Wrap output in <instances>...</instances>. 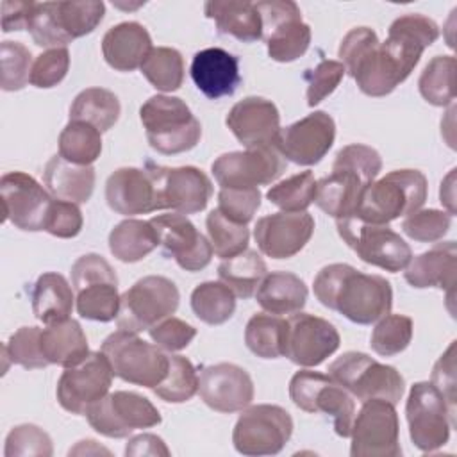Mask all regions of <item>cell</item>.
<instances>
[{"label":"cell","mask_w":457,"mask_h":457,"mask_svg":"<svg viewBox=\"0 0 457 457\" xmlns=\"http://www.w3.org/2000/svg\"><path fill=\"white\" fill-rule=\"evenodd\" d=\"M93 430L105 437L120 439L136 428H150L162 421L159 409L134 391H114L95 402L84 414Z\"/></svg>","instance_id":"obj_14"},{"label":"cell","mask_w":457,"mask_h":457,"mask_svg":"<svg viewBox=\"0 0 457 457\" xmlns=\"http://www.w3.org/2000/svg\"><path fill=\"white\" fill-rule=\"evenodd\" d=\"M112 377L107 357L102 352H91L80 364L64 368L57 380V402L71 414H86L95 402L109 393Z\"/></svg>","instance_id":"obj_18"},{"label":"cell","mask_w":457,"mask_h":457,"mask_svg":"<svg viewBox=\"0 0 457 457\" xmlns=\"http://www.w3.org/2000/svg\"><path fill=\"white\" fill-rule=\"evenodd\" d=\"M105 200L111 211L121 216L159 211L155 184L146 168L123 166L114 170L105 182Z\"/></svg>","instance_id":"obj_27"},{"label":"cell","mask_w":457,"mask_h":457,"mask_svg":"<svg viewBox=\"0 0 457 457\" xmlns=\"http://www.w3.org/2000/svg\"><path fill=\"white\" fill-rule=\"evenodd\" d=\"M105 14V4L84 2H36L27 30L43 48H64L77 37L91 34Z\"/></svg>","instance_id":"obj_4"},{"label":"cell","mask_w":457,"mask_h":457,"mask_svg":"<svg viewBox=\"0 0 457 457\" xmlns=\"http://www.w3.org/2000/svg\"><path fill=\"white\" fill-rule=\"evenodd\" d=\"M366 186L368 182L357 173L332 168L330 175L316 182L314 204L334 220L353 218Z\"/></svg>","instance_id":"obj_31"},{"label":"cell","mask_w":457,"mask_h":457,"mask_svg":"<svg viewBox=\"0 0 457 457\" xmlns=\"http://www.w3.org/2000/svg\"><path fill=\"white\" fill-rule=\"evenodd\" d=\"M268 275L264 259L255 250H245L234 257L223 259L218 266V277L236 296L250 298L255 295L262 278Z\"/></svg>","instance_id":"obj_39"},{"label":"cell","mask_w":457,"mask_h":457,"mask_svg":"<svg viewBox=\"0 0 457 457\" xmlns=\"http://www.w3.org/2000/svg\"><path fill=\"white\" fill-rule=\"evenodd\" d=\"M95 168L73 164L59 154L50 157L43 171V182L48 193L57 200L86 204L95 189Z\"/></svg>","instance_id":"obj_32"},{"label":"cell","mask_w":457,"mask_h":457,"mask_svg":"<svg viewBox=\"0 0 457 457\" xmlns=\"http://www.w3.org/2000/svg\"><path fill=\"white\" fill-rule=\"evenodd\" d=\"M189 71L198 91L211 100L234 95L241 82L239 59L218 46L196 52Z\"/></svg>","instance_id":"obj_28"},{"label":"cell","mask_w":457,"mask_h":457,"mask_svg":"<svg viewBox=\"0 0 457 457\" xmlns=\"http://www.w3.org/2000/svg\"><path fill=\"white\" fill-rule=\"evenodd\" d=\"M82 225H84V218L79 204L57 200V198L52 200L46 223H45V230L48 234L61 239H70L80 234Z\"/></svg>","instance_id":"obj_58"},{"label":"cell","mask_w":457,"mask_h":457,"mask_svg":"<svg viewBox=\"0 0 457 457\" xmlns=\"http://www.w3.org/2000/svg\"><path fill=\"white\" fill-rule=\"evenodd\" d=\"M191 309L200 321L207 325H223L236 311V295L221 280H207L193 289Z\"/></svg>","instance_id":"obj_41"},{"label":"cell","mask_w":457,"mask_h":457,"mask_svg":"<svg viewBox=\"0 0 457 457\" xmlns=\"http://www.w3.org/2000/svg\"><path fill=\"white\" fill-rule=\"evenodd\" d=\"M291 436V414L280 405L259 403L241 411L232 430V443L241 455H277L284 450Z\"/></svg>","instance_id":"obj_11"},{"label":"cell","mask_w":457,"mask_h":457,"mask_svg":"<svg viewBox=\"0 0 457 457\" xmlns=\"http://www.w3.org/2000/svg\"><path fill=\"white\" fill-rule=\"evenodd\" d=\"M339 345V332L328 320L309 312L289 316L284 357L293 364L302 368L320 366L327 357L336 353Z\"/></svg>","instance_id":"obj_23"},{"label":"cell","mask_w":457,"mask_h":457,"mask_svg":"<svg viewBox=\"0 0 457 457\" xmlns=\"http://www.w3.org/2000/svg\"><path fill=\"white\" fill-rule=\"evenodd\" d=\"M36 2H20V0H5L2 2V30H23L29 25L30 12Z\"/></svg>","instance_id":"obj_61"},{"label":"cell","mask_w":457,"mask_h":457,"mask_svg":"<svg viewBox=\"0 0 457 457\" xmlns=\"http://www.w3.org/2000/svg\"><path fill=\"white\" fill-rule=\"evenodd\" d=\"M209 243L216 257L228 259L248 248L250 230L246 225H239L227 216H223L218 209H212L205 218Z\"/></svg>","instance_id":"obj_45"},{"label":"cell","mask_w":457,"mask_h":457,"mask_svg":"<svg viewBox=\"0 0 457 457\" xmlns=\"http://www.w3.org/2000/svg\"><path fill=\"white\" fill-rule=\"evenodd\" d=\"M41 346L48 364L62 368L77 366L91 353L87 337L80 323L73 318L41 328Z\"/></svg>","instance_id":"obj_35"},{"label":"cell","mask_w":457,"mask_h":457,"mask_svg":"<svg viewBox=\"0 0 457 457\" xmlns=\"http://www.w3.org/2000/svg\"><path fill=\"white\" fill-rule=\"evenodd\" d=\"M70 70L68 48H50L39 54L30 70V84L39 89H48L62 82Z\"/></svg>","instance_id":"obj_56"},{"label":"cell","mask_w":457,"mask_h":457,"mask_svg":"<svg viewBox=\"0 0 457 457\" xmlns=\"http://www.w3.org/2000/svg\"><path fill=\"white\" fill-rule=\"evenodd\" d=\"M455 77V57L453 55H436L428 61L418 79L420 95L436 107H446L453 102Z\"/></svg>","instance_id":"obj_43"},{"label":"cell","mask_w":457,"mask_h":457,"mask_svg":"<svg viewBox=\"0 0 457 457\" xmlns=\"http://www.w3.org/2000/svg\"><path fill=\"white\" fill-rule=\"evenodd\" d=\"M334 139V118L325 111H314L280 129L275 139V148L286 161L300 166H314L328 154Z\"/></svg>","instance_id":"obj_21"},{"label":"cell","mask_w":457,"mask_h":457,"mask_svg":"<svg viewBox=\"0 0 457 457\" xmlns=\"http://www.w3.org/2000/svg\"><path fill=\"white\" fill-rule=\"evenodd\" d=\"M102 154V132L86 121L70 120L59 134V155L73 164L91 166Z\"/></svg>","instance_id":"obj_42"},{"label":"cell","mask_w":457,"mask_h":457,"mask_svg":"<svg viewBox=\"0 0 457 457\" xmlns=\"http://www.w3.org/2000/svg\"><path fill=\"white\" fill-rule=\"evenodd\" d=\"M262 20V39L268 55L277 62H293L311 45V27L302 20L293 0H264L255 4Z\"/></svg>","instance_id":"obj_16"},{"label":"cell","mask_w":457,"mask_h":457,"mask_svg":"<svg viewBox=\"0 0 457 457\" xmlns=\"http://www.w3.org/2000/svg\"><path fill=\"white\" fill-rule=\"evenodd\" d=\"M327 371L359 402L380 398L396 405L405 391V380L395 366L382 364L364 352H345Z\"/></svg>","instance_id":"obj_6"},{"label":"cell","mask_w":457,"mask_h":457,"mask_svg":"<svg viewBox=\"0 0 457 457\" xmlns=\"http://www.w3.org/2000/svg\"><path fill=\"white\" fill-rule=\"evenodd\" d=\"M403 277L416 289L437 287L452 293L457 277L455 241L437 243L430 250L412 257L403 271Z\"/></svg>","instance_id":"obj_30"},{"label":"cell","mask_w":457,"mask_h":457,"mask_svg":"<svg viewBox=\"0 0 457 457\" xmlns=\"http://www.w3.org/2000/svg\"><path fill=\"white\" fill-rule=\"evenodd\" d=\"M198 395L218 412H237L253 400V380L248 371L232 362L204 366L198 377Z\"/></svg>","instance_id":"obj_25"},{"label":"cell","mask_w":457,"mask_h":457,"mask_svg":"<svg viewBox=\"0 0 457 457\" xmlns=\"http://www.w3.org/2000/svg\"><path fill=\"white\" fill-rule=\"evenodd\" d=\"M234 137L246 148L275 146L280 130V112L264 96H246L232 105L225 118Z\"/></svg>","instance_id":"obj_26"},{"label":"cell","mask_w":457,"mask_h":457,"mask_svg":"<svg viewBox=\"0 0 457 457\" xmlns=\"http://www.w3.org/2000/svg\"><path fill=\"white\" fill-rule=\"evenodd\" d=\"M316 182L318 180L314 179L312 171H300L271 186L266 193V198L270 204L286 212L307 211L316 196Z\"/></svg>","instance_id":"obj_46"},{"label":"cell","mask_w":457,"mask_h":457,"mask_svg":"<svg viewBox=\"0 0 457 457\" xmlns=\"http://www.w3.org/2000/svg\"><path fill=\"white\" fill-rule=\"evenodd\" d=\"M312 291L321 305L357 325L377 323L393 307L389 280L362 273L345 262L323 266L314 277Z\"/></svg>","instance_id":"obj_2"},{"label":"cell","mask_w":457,"mask_h":457,"mask_svg":"<svg viewBox=\"0 0 457 457\" xmlns=\"http://www.w3.org/2000/svg\"><path fill=\"white\" fill-rule=\"evenodd\" d=\"M287 320L270 314H253L245 328V343L248 350L261 359H278L286 355Z\"/></svg>","instance_id":"obj_40"},{"label":"cell","mask_w":457,"mask_h":457,"mask_svg":"<svg viewBox=\"0 0 457 457\" xmlns=\"http://www.w3.org/2000/svg\"><path fill=\"white\" fill-rule=\"evenodd\" d=\"M437 391L446 400V405L450 412L455 416V341L450 343L446 352L437 359V362L432 368V380H430Z\"/></svg>","instance_id":"obj_60"},{"label":"cell","mask_w":457,"mask_h":457,"mask_svg":"<svg viewBox=\"0 0 457 457\" xmlns=\"http://www.w3.org/2000/svg\"><path fill=\"white\" fill-rule=\"evenodd\" d=\"M455 170H452L446 179L441 182V189H439V198L441 204L446 207V212L450 216L455 214Z\"/></svg>","instance_id":"obj_63"},{"label":"cell","mask_w":457,"mask_h":457,"mask_svg":"<svg viewBox=\"0 0 457 457\" xmlns=\"http://www.w3.org/2000/svg\"><path fill=\"white\" fill-rule=\"evenodd\" d=\"M332 168L350 170L370 184L378 177V173L382 170V157L375 148H371L368 145L352 143V145L343 146L336 154Z\"/></svg>","instance_id":"obj_54"},{"label":"cell","mask_w":457,"mask_h":457,"mask_svg":"<svg viewBox=\"0 0 457 457\" xmlns=\"http://www.w3.org/2000/svg\"><path fill=\"white\" fill-rule=\"evenodd\" d=\"M125 455L139 457V455H170L166 443L155 434H139L129 439L125 446Z\"/></svg>","instance_id":"obj_62"},{"label":"cell","mask_w":457,"mask_h":457,"mask_svg":"<svg viewBox=\"0 0 457 457\" xmlns=\"http://www.w3.org/2000/svg\"><path fill=\"white\" fill-rule=\"evenodd\" d=\"M180 293L173 280L162 275H146L136 280L120 298L116 325L139 334L179 309Z\"/></svg>","instance_id":"obj_9"},{"label":"cell","mask_w":457,"mask_h":457,"mask_svg":"<svg viewBox=\"0 0 457 457\" xmlns=\"http://www.w3.org/2000/svg\"><path fill=\"white\" fill-rule=\"evenodd\" d=\"M309 289L305 282L291 271L268 273L255 291L257 303L270 314H296L305 307Z\"/></svg>","instance_id":"obj_34"},{"label":"cell","mask_w":457,"mask_h":457,"mask_svg":"<svg viewBox=\"0 0 457 457\" xmlns=\"http://www.w3.org/2000/svg\"><path fill=\"white\" fill-rule=\"evenodd\" d=\"M150 223L155 228L162 253L175 259L182 270L195 273L209 266L214 253L209 237L198 232L186 214H157L150 218Z\"/></svg>","instance_id":"obj_22"},{"label":"cell","mask_w":457,"mask_h":457,"mask_svg":"<svg viewBox=\"0 0 457 457\" xmlns=\"http://www.w3.org/2000/svg\"><path fill=\"white\" fill-rule=\"evenodd\" d=\"M336 227L339 237L366 264L377 266L389 273H398L405 270L412 259L411 246L389 225L345 218L336 220Z\"/></svg>","instance_id":"obj_12"},{"label":"cell","mask_w":457,"mask_h":457,"mask_svg":"<svg viewBox=\"0 0 457 457\" xmlns=\"http://www.w3.org/2000/svg\"><path fill=\"white\" fill-rule=\"evenodd\" d=\"M259 187H220L218 193V211L228 220L248 225L261 207Z\"/></svg>","instance_id":"obj_53"},{"label":"cell","mask_w":457,"mask_h":457,"mask_svg":"<svg viewBox=\"0 0 457 457\" xmlns=\"http://www.w3.org/2000/svg\"><path fill=\"white\" fill-rule=\"evenodd\" d=\"M152 37L145 25L121 21L111 27L102 37V55L116 71H134L152 50Z\"/></svg>","instance_id":"obj_29"},{"label":"cell","mask_w":457,"mask_h":457,"mask_svg":"<svg viewBox=\"0 0 457 457\" xmlns=\"http://www.w3.org/2000/svg\"><path fill=\"white\" fill-rule=\"evenodd\" d=\"M350 437L352 457H400V421L395 405L380 398L362 402Z\"/></svg>","instance_id":"obj_15"},{"label":"cell","mask_w":457,"mask_h":457,"mask_svg":"<svg viewBox=\"0 0 457 457\" xmlns=\"http://www.w3.org/2000/svg\"><path fill=\"white\" fill-rule=\"evenodd\" d=\"M412 320L405 314H387L371 330L370 346L380 357L402 353L412 341Z\"/></svg>","instance_id":"obj_48"},{"label":"cell","mask_w":457,"mask_h":457,"mask_svg":"<svg viewBox=\"0 0 457 457\" xmlns=\"http://www.w3.org/2000/svg\"><path fill=\"white\" fill-rule=\"evenodd\" d=\"M220 187H259L275 182L286 170V159L275 146L221 154L211 166Z\"/></svg>","instance_id":"obj_19"},{"label":"cell","mask_w":457,"mask_h":457,"mask_svg":"<svg viewBox=\"0 0 457 457\" xmlns=\"http://www.w3.org/2000/svg\"><path fill=\"white\" fill-rule=\"evenodd\" d=\"M100 352L107 357L112 375L129 384L154 389L168 373L170 357L164 350L129 330L109 334Z\"/></svg>","instance_id":"obj_7"},{"label":"cell","mask_w":457,"mask_h":457,"mask_svg":"<svg viewBox=\"0 0 457 457\" xmlns=\"http://www.w3.org/2000/svg\"><path fill=\"white\" fill-rule=\"evenodd\" d=\"M146 171L155 184L159 211L195 214L204 211L212 196L211 179L196 166L170 168L148 161Z\"/></svg>","instance_id":"obj_17"},{"label":"cell","mask_w":457,"mask_h":457,"mask_svg":"<svg viewBox=\"0 0 457 457\" xmlns=\"http://www.w3.org/2000/svg\"><path fill=\"white\" fill-rule=\"evenodd\" d=\"M30 300L36 320L45 325L68 320L75 305L73 287L61 273L55 271H46L37 277L32 286Z\"/></svg>","instance_id":"obj_36"},{"label":"cell","mask_w":457,"mask_h":457,"mask_svg":"<svg viewBox=\"0 0 457 457\" xmlns=\"http://www.w3.org/2000/svg\"><path fill=\"white\" fill-rule=\"evenodd\" d=\"M150 339L164 352H180L184 350L196 336V328L187 321L168 316L148 328Z\"/></svg>","instance_id":"obj_59"},{"label":"cell","mask_w":457,"mask_h":457,"mask_svg":"<svg viewBox=\"0 0 457 457\" xmlns=\"http://www.w3.org/2000/svg\"><path fill=\"white\" fill-rule=\"evenodd\" d=\"M4 355V373L7 371V359L25 370H39L48 366V361L41 346V328L39 327H20L11 334L9 341L2 348Z\"/></svg>","instance_id":"obj_49"},{"label":"cell","mask_w":457,"mask_h":457,"mask_svg":"<svg viewBox=\"0 0 457 457\" xmlns=\"http://www.w3.org/2000/svg\"><path fill=\"white\" fill-rule=\"evenodd\" d=\"M437 37L439 27L432 18L418 12L403 14L389 25L386 41L359 62L352 79L361 93L375 98L386 96L411 75L425 48Z\"/></svg>","instance_id":"obj_1"},{"label":"cell","mask_w":457,"mask_h":457,"mask_svg":"<svg viewBox=\"0 0 457 457\" xmlns=\"http://www.w3.org/2000/svg\"><path fill=\"white\" fill-rule=\"evenodd\" d=\"M159 246L150 220L127 218L109 232V250L121 262H137Z\"/></svg>","instance_id":"obj_37"},{"label":"cell","mask_w":457,"mask_h":457,"mask_svg":"<svg viewBox=\"0 0 457 457\" xmlns=\"http://www.w3.org/2000/svg\"><path fill=\"white\" fill-rule=\"evenodd\" d=\"M154 393L170 403H184L198 393V373L184 355H171L166 377L154 387Z\"/></svg>","instance_id":"obj_47"},{"label":"cell","mask_w":457,"mask_h":457,"mask_svg":"<svg viewBox=\"0 0 457 457\" xmlns=\"http://www.w3.org/2000/svg\"><path fill=\"white\" fill-rule=\"evenodd\" d=\"M70 455H87V453H109L107 448L96 445V441L93 439H84V441H79L73 448H70L68 452Z\"/></svg>","instance_id":"obj_64"},{"label":"cell","mask_w":457,"mask_h":457,"mask_svg":"<svg viewBox=\"0 0 457 457\" xmlns=\"http://www.w3.org/2000/svg\"><path fill=\"white\" fill-rule=\"evenodd\" d=\"M314 218L307 211L273 212L257 220L255 243L266 257L289 259L296 255L312 237Z\"/></svg>","instance_id":"obj_24"},{"label":"cell","mask_w":457,"mask_h":457,"mask_svg":"<svg viewBox=\"0 0 457 457\" xmlns=\"http://www.w3.org/2000/svg\"><path fill=\"white\" fill-rule=\"evenodd\" d=\"M145 79L159 91H177L184 82L182 54L171 46H155L141 64Z\"/></svg>","instance_id":"obj_44"},{"label":"cell","mask_w":457,"mask_h":457,"mask_svg":"<svg viewBox=\"0 0 457 457\" xmlns=\"http://www.w3.org/2000/svg\"><path fill=\"white\" fill-rule=\"evenodd\" d=\"M452 227V216L439 209H420L402 221L407 237L418 243H436L446 236Z\"/></svg>","instance_id":"obj_52"},{"label":"cell","mask_w":457,"mask_h":457,"mask_svg":"<svg viewBox=\"0 0 457 457\" xmlns=\"http://www.w3.org/2000/svg\"><path fill=\"white\" fill-rule=\"evenodd\" d=\"M4 220L27 232L45 230L46 216L54 196L32 175L9 171L0 179Z\"/></svg>","instance_id":"obj_20"},{"label":"cell","mask_w":457,"mask_h":457,"mask_svg":"<svg viewBox=\"0 0 457 457\" xmlns=\"http://www.w3.org/2000/svg\"><path fill=\"white\" fill-rule=\"evenodd\" d=\"M345 73V66L334 59H323L312 70H307L303 73L307 82V105L314 107L332 95Z\"/></svg>","instance_id":"obj_55"},{"label":"cell","mask_w":457,"mask_h":457,"mask_svg":"<svg viewBox=\"0 0 457 457\" xmlns=\"http://www.w3.org/2000/svg\"><path fill=\"white\" fill-rule=\"evenodd\" d=\"M54 453L50 436L37 425L23 423L11 428L5 437V457H50Z\"/></svg>","instance_id":"obj_51"},{"label":"cell","mask_w":457,"mask_h":457,"mask_svg":"<svg viewBox=\"0 0 457 457\" xmlns=\"http://www.w3.org/2000/svg\"><path fill=\"white\" fill-rule=\"evenodd\" d=\"M30 50L20 41H2L0 45V86L4 91H20L30 82Z\"/></svg>","instance_id":"obj_50"},{"label":"cell","mask_w":457,"mask_h":457,"mask_svg":"<svg viewBox=\"0 0 457 457\" xmlns=\"http://www.w3.org/2000/svg\"><path fill=\"white\" fill-rule=\"evenodd\" d=\"M121 112L118 96L105 87L82 89L70 107V120L86 121L100 132L114 127Z\"/></svg>","instance_id":"obj_38"},{"label":"cell","mask_w":457,"mask_h":457,"mask_svg":"<svg viewBox=\"0 0 457 457\" xmlns=\"http://www.w3.org/2000/svg\"><path fill=\"white\" fill-rule=\"evenodd\" d=\"M289 398L305 412L330 416L336 434L350 437L355 418L353 396L328 375L311 370L296 371L289 380Z\"/></svg>","instance_id":"obj_10"},{"label":"cell","mask_w":457,"mask_h":457,"mask_svg":"<svg viewBox=\"0 0 457 457\" xmlns=\"http://www.w3.org/2000/svg\"><path fill=\"white\" fill-rule=\"evenodd\" d=\"M378 36L370 27H355L345 34L341 39L337 55L339 62L345 66V71L352 77L359 62L378 45Z\"/></svg>","instance_id":"obj_57"},{"label":"cell","mask_w":457,"mask_h":457,"mask_svg":"<svg viewBox=\"0 0 457 457\" xmlns=\"http://www.w3.org/2000/svg\"><path fill=\"white\" fill-rule=\"evenodd\" d=\"M405 416L412 445L425 453L443 448L455 427V416L432 382H416L409 389Z\"/></svg>","instance_id":"obj_13"},{"label":"cell","mask_w":457,"mask_h":457,"mask_svg":"<svg viewBox=\"0 0 457 457\" xmlns=\"http://www.w3.org/2000/svg\"><path fill=\"white\" fill-rule=\"evenodd\" d=\"M77 312L91 321H112L120 311L118 277L105 257L86 253L71 266Z\"/></svg>","instance_id":"obj_8"},{"label":"cell","mask_w":457,"mask_h":457,"mask_svg":"<svg viewBox=\"0 0 457 457\" xmlns=\"http://www.w3.org/2000/svg\"><path fill=\"white\" fill-rule=\"evenodd\" d=\"M139 118L150 146L162 155H175L195 148L202 137V125L179 96L154 95L139 109Z\"/></svg>","instance_id":"obj_5"},{"label":"cell","mask_w":457,"mask_h":457,"mask_svg":"<svg viewBox=\"0 0 457 457\" xmlns=\"http://www.w3.org/2000/svg\"><path fill=\"white\" fill-rule=\"evenodd\" d=\"M428 182L420 170H395L370 182L361 196L355 220L387 225L420 211L427 200Z\"/></svg>","instance_id":"obj_3"},{"label":"cell","mask_w":457,"mask_h":457,"mask_svg":"<svg viewBox=\"0 0 457 457\" xmlns=\"http://www.w3.org/2000/svg\"><path fill=\"white\" fill-rule=\"evenodd\" d=\"M204 12L214 20L220 34L232 36L243 43L262 39V20L253 2L209 0L204 5Z\"/></svg>","instance_id":"obj_33"}]
</instances>
